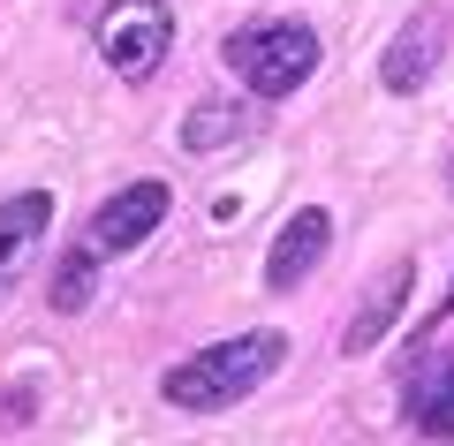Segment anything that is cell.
I'll return each mask as SVG.
<instances>
[{
    "mask_svg": "<svg viewBox=\"0 0 454 446\" xmlns=\"http://www.w3.org/2000/svg\"><path fill=\"white\" fill-rule=\"evenodd\" d=\"M280 364H288V333H280V325H250V333H235V340H205L197 356L167 364L160 401L182 409V416H220V409H235V401H250Z\"/></svg>",
    "mask_w": 454,
    "mask_h": 446,
    "instance_id": "6da1fadb",
    "label": "cell"
},
{
    "mask_svg": "<svg viewBox=\"0 0 454 446\" xmlns=\"http://www.w3.org/2000/svg\"><path fill=\"white\" fill-rule=\"evenodd\" d=\"M220 61L235 68V83L250 98H295L318 76V31L303 16H258L220 38Z\"/></svg>",
    "mask_w": 454,
    "mask_h": 446,
    "instance_id": "7a4b0ae2",
    "label": "cell"
},
{
    "mask_svg": "<svg viewBox=\"0 0 454 446\" xmlns=\"http://www.w3.org/2000/svg\"><path fill=\"white\" fill-rule=\"evenodd\" d=\"M175 46V8L167 0H114L98 16V61L114 68V83H152Z\"/></svg>",
    "mask_w": 454,
    "mask_h": 446,
    "instance_id": "3957f363",
    "label": "cell"
},
{
    "mask_svg": "<svg viewBox=\"0 0 454 446\" xmlns=\"http://www.w3.org/2000/svg\"><path fill=\"white\" fill-rule=\"evenodd\" d=\"M167 212H175V190H167V182H152V175L145 182H121V190L91 212L83 242H91L98 257H129V250H145V242L167 227Z\"/></svg>",
    "mask_w": 454,
    "mask_h": 446,
    "instance_id": "277c9868",
    "label": "cell"
},
{
    "mask_svg": "<svg viewBox=\"0 0 454 446\" xmlns=\"http://www.w3.org/2000/svg\"><path fill=\"white\" fill-rule=\"evenodd\" d=\"M447 38H454V16L439 8V0H424L417 16L387 38V53H379V83H387L394 98L424 91V83L439 76V61H447Z\"/></svg>",
    "mask_w": 454,
    "mask_h": 446,
    "instance_id": "5b68a950",
    "label": "cell"
},
{
    "mask_svg": "<svg viewBox=\"0 0 454 446\" xmlns=\"http://www.w3.org/2000/svg\"><path fill=\"white\" fill-rule=\"evenodd\" d=\"M325 250H333V212H325V205H303V212L273 235V250H265V287H273V295H295V287L325 265Z\"/></svg>",
    "mask_w": 454,
    "mask_h": 446,
    "instance_id": "8992f818",
    "label": "cell"
},
{
    "mask_svg": "<svg viewBox=\"0 0 454 446\" xmlns=\"http://www.w3.org/2000/svg\"><path fill=\"white\" fill-rule=\"evenodd\" d=\"M409 287H417V257H394V265L364 287V303L348 310V325H340V356H372L379 340L394 333V318H402V303H409Z\"/></svg>",
    "mask_w": 454,
    "mask_h": 446,
    "instance_id": "52a82bcc",
    "label": "cell"
},
{
    "mask_svg": "<svg viewBox=\"0 0 454 446\" xmlns=\"http://www.w3.org/2000/svg\"><path fill=\"white\" fill-rule=\"evenodd\" d=\"M46 227H53V197L46 190L0 197V303H8V287L23 280V265H31V250L46 242Z\"/></svg>",
    "mask_w": 454,
    "mask_h": 446,
    "instance_id": "ba28073f",
    "label": "cell"
},
{
    "mask_svg": "<svg viewBox=\"0 0 454 446\" xmlns=\"http://www.w3.org/2000/svg\"><path fill=\"white\" fill-rule=\"evenodd\" d=\"M409 431L432 446H454V348L424 356L409 371Z\"/></svg>",
    "mask_w": 454,
    "mask_h": 446,
    "instance_id": "9c48e42d",
    "label": "cell"
},
{
    "mask_svg": "<svg viewBox=\"0 0 454 446\" xmlns=\"http://www.w3.org/2000/svg\"><path fill=\"white\" fill-rule=\"evenodd\" d=\"M250 129H258V113H250L243 98H197V106L182 113V152H190V160H205V152L250 137Z\"/></svg>",
    "mask_w": 454,
    "mask_h": 446,
    "instance_id": "30bf717a",
    "label": "cell"
},
{
    "mask_svg": "<svg viewBox=\"0 0 454 446\" xmlns=\"http://www.w3.org/2000/svg\"><path fill=\"white\" fill-rule=\"evenodd\" d=\"M98 265H106V257H98L91 242H76V250H68L61 265H53V280H46V303L61 310V318H76V310L91 303V287H98Z\"/></svg>",
    "mask_w": 454,
    "mask_h": 446,
    "instance_id": "8fae6325",
    "label": "cell"
},
{
    "mask_svg": "<svg viewBox=\"0 0 454 446\" xmlns=\"http://www.w3.org/2000/svg\"><path fill=\"white\" fill-rule=\"evenodd\" d=\"M454 318V280H447V295H439V310H432V325H447ZM432 325H424V333H432Z\"/></svg>",
    "mask_w": 454,
    "mask_h": 446,
    "instance_id": "7c38bea8",
    "label": "cell"
},
{
    "mask_svg": "<svg viewBox=\"0 0 454 446\" xmlns=\"http://www.w3.org/2000/svg\"><path fill=\"white\" fill-rule=\"evenodd\" d=\"M447 190H454V160H447Z\"/></svg>",
    "mask_w": 454,
    "mask_h": 446,
    "instance_id": "4fadbf2b",
    "label": "cell"
}]
</instances>
